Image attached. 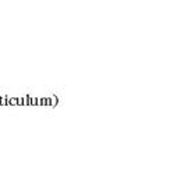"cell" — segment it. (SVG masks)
I'll list each match as a JSON object with an SVG mask.
<instances>
[{
    "mask_svg": "<svg viewBox=\"0 0 181 185\" xmlns=\"http://www.w3.org/2000/svg\"><path fill=\"white\" fill-rule=\"evenodd\" d=\"M6 98H7V95L0 96V106H7V104H6Z\"/></svg>",
    "mask_w": 181,
    "mask_h": 185,
    "instance_id": "obj_2",
    "label": "cell"
},
{
    "mask_svg": "<svg viewBox=\"0 0 181 185\" xmlns=\"http://www.w3.org/2000/svg\"><path fill=\"white\" fill-rule=\"evenodd\" d=\"M49 100H50V107H56L57 102H59V98L56 95H52V96H49Z\"/></svg>",
    "mask_w": 181,
    "mask_h": 185,
    "instance_id": "obj_1",
    "label": "cell"
}]
</instances>
